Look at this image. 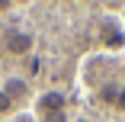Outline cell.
Returning <instances> with one entry per match:
<instances>
[{
	"label": "cell",
	"mask_w": 125,
	"mask_h": 122,
	"mask_svg": "<svg viewBox=\"0 0 125 122\" xmlns=\"http://www.w3.org/2000/svg\"><path fill=\"white\" fill-rule=\"evenodd\" d=\"M3 52L7 55H13V58H32L35 55V35L32 32H22V29H16V32H7L3 35Z\"/></svg>",
	"instance_id": "cell-1"
},
{
	"label": "cell",
	"mask_w": 125,
	"mask_h": 122,
	"mask_svg": "<svg viewBox=\"0 0 125 122\" xmlns=\"http://www.w3.org/2000/svg\"><path fill=\"white\" fill-rule=\"evenodd\" d=\"M67 109V96H64V90H48V93H42L39 100H35V112H39V119L42 116H52V112H64Z\"/></svg>",
	"instance_id": "cell-2"
},
{
	"label": "cell",
	"mask_w": 125,
	"mask_h": 122,
	"mask_svg": "<svg viewBox=\"0 0 125 122\" xmlns=\"http://www.w3.org/2000/svg\"><path fill=\"white\" fill-rule=\"evenodd\" d=\"M0 90H3V93L10 96V100H13L16 106H19V103H26V100H29V93H32V90H29V80H26V77H7Z\"/></svg>",
	"instance_id": "cell-3"
},
{
	"label": "cell",
	"mask_w": 125,
	"mask_h": 122,
	"mask_svg": "<svg viewBox=\"0 0 125 122\" xmlns=\"http://www.w3.org/2000/svg\"><path fill=\"white\" fill-rule=\"evenodd\" d=\"M99 39H103L106 48H122L125 45V32L119 26H112V22H103V26H99Z\"/></svg>",
	"instance_id": "cell-4"
},
{
	"label": "cell",
	"mask_w": 125,
	"mask_h": 122,
	"mask_svg": "<svg viewBox=\"0 0 125 122\" xmlns=\"http://www.w3.org/2000/svg\"><path fill=\"white\" fill-rule=\"evenodd\" d=\"M119 90H122V84H115V80H106V84H99V87H96V100L103 103V106H109V109H112V103H115Z\"/></svg>",
	"instance_id": "cell-5"
},
{
	"label": "cell",
	"mask_w": 125,
	"mask_h": 122,
	"mask_svg": "<svg viewBox=\"0 0 125 122\" xmlns=\"http://www.w3.org/2000/svg\"><path fill=\"white\" fill-rule=\"evenodd\" d=\"M10 112H16V103L10 100V96H7L3 90H0V119H7Z\"/></svg>",
	"instance_id": "cell-6"
},
{
	"label": "cell",
	"mask_w": 125,
	"mask_h": 122,
	"mask_svg": "<svg viewBox=\"0 0 125 122\" xmlns=\"http://www.w3.org/2000/svg\"><path fill=\"white\" fill-rule=\"evenodd\" d=\"M22 64H26V74H29V77H35L39 71H42V61H39L35 55H32V58H26V61H22ZM26 74H22V77H26Z\"/></svg>",
	"instance_id": "cell-7"
},
{
	"label": "cell",
	"mask_w": 125,
	"mask_h": 122,
	"mask_svg": "<svg viewBox=\"0 0 125 122\" xmlns=\"http://www.w3.org/2000/svg\"><path fill=\"white\" fill-rule=\"evenodd\" d=\"M39 122H71V116H67V109H64V112H52V116H42Z\"/></svg>",
	"instance_id": "cell-8"
},
{
	"label": "cell",
	"mask_w": 125,
	"mask_h": 122,
	"mask_svg": "<svg viewBox=\"0 0 125 122\" xmlns=\"http://www.w3.org/2000/svg\"><path fill=\"white\" fill-rule=\"evenodd\" d=\"M112 109L125 116V84H122V90H119V96H115V103H112Z\"/></svg>",
	"instance_id": "cell-9"
},
{
	"label": "cell",
	"mask_w": 125,
	"mask_h": 122,
	"mask_svg": "<svg viewBox=\"0 0 125 122\" xmlns=\"http://www.w3.org/2000/svg\"><path fill=\"white\" fill-rule=\"evenodd\" d=\"M13 10V3H10V0H0V13H10Z\"/></svg>",
	"instance_id": "cell-10"
},
{
	"label": "cell",
	"mask_w": 125,
	"mask_h": 122,
	"mask_svg": "<svg viewBox=\"0 0 125 122\" xmlns=\"http://www.w3.org/2000/svg\"><path fill=\"white\" fill-rule=\"evenodd\" d=\"M71 122H90V119H71Z\"/></svg>",
	"instance_id": "cell-11"
},
{
	"label": "cell",
	"mask_w": 125,
	"mask_h": 122,
	"mask_svg": "<svg viewBox=\"0 0 125 122\" xmlns=\"http://www.w3.org/2000/svg\"><path fill=\"white\" fill-rule=\"evenodd\" d=\"M122 19H125V3H122Z\"/></svg>",
	"instance_id": "cell-12"
},
{
	"label": "cell",
	"mask_w": 125,
	"mask_h": 122,
	"mask_svg": "<svg viewBox=\"0 0 125 122\" xmlns=\"http://www.w3.org/2000/svg\"><path fill=\"white\" fill-rule=\"evenodd\" d=\"M122 74H125V64H122Z\"/></svg>",
	"instance_id": "cell-13"
}]
</instances>
